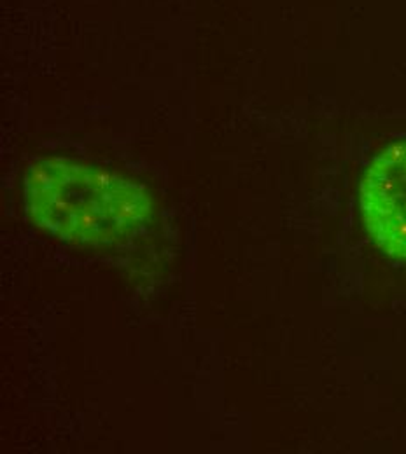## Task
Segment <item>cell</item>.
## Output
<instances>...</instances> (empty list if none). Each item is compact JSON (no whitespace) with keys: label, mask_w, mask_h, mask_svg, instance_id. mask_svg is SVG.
<instances>
[{"label":"cell","mask_w":406,"mask_h":454,"mask_svg":"<svg viewBox=\"0 0 406 454\" xmlns=\"http://www.w3.org/2000/svg\"><path fill=\"white\" fill-rule=\"evenodd\" d=\"M30 219L61 239L115 243L151 215L147 191L115 171L60 160L34 161L25 173Z\"/></svg>","instance_id":"obj_1"},{"label":"cell","mask_w":406,"mask_h":454,"mask_svg":"<svg viewBox=\"0 0 406 454\" xmlns=\"http://www.w3.org/2000/svg\"><path fill=\"white\" fill-rule=\"evenodd\" d=\"M361 212L375 243L406 261V142L391 145L370 165L361 184Z\"/></svg>","instance_id":"obj_2"}]
</instances>
